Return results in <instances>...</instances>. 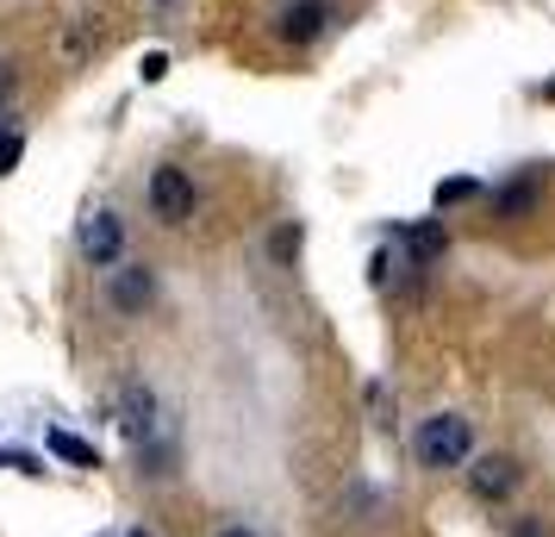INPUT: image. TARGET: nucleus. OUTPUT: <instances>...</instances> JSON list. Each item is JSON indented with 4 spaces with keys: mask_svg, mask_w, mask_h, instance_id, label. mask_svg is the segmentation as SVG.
I'll return each mask as SVG.
<instances>
[{
    "mask_svg": "<svg viewBox=\"0 0 555 537\" xmlns=\"http://www.w3.org/2000/svg\"><path fill=\"white\" fill-rule=\"evenodd\" d=\"M219 537H256V532H250V525H225Z\"/></svg>",
    "mask_w": 555,
    "mask_h": 537,
    "instance_id": "nucleus-17",
    "label": "nucleus"
},
{
    "mask_svg": "<svg viewBox=\"0 0 555 537\" xmlns=\"http://www.w3.org/2000/svg\"><path fill=\"white\" fill-rule=\"evenodd\" d=\"M131 537H151V532H131Z\"/></svg>",
    "mask_w": 555,
    "mask_h": 537,
    "instance_id": "nucleus-18",
    "label": "nucleus"
},
{
    "mask_svg": "<svg viewBox=\"0 0 555 537\" xmlns=\"http://www.w3.org/2000/svg\"><path fill=\"white\" fill-rule=\"evenodd\" d=\"M94 44H101V31H94V26H69V31H63V56H69V63H81Z\"/></svg>",
    "mask_w": 555,
    "mask_h": 537,
    "instance_id": "nucleus-12",
    "label": "nucleus"
},
{
    "mask_svg": "<svg viewBox=\"0 0 555 537\" xmlns=\"http://www.w3.org/2000/svg\"><path fill=\"white\" fill-rule=\"evenodd\" d=\"M106 301L119 312H144L156 301V269L151 263H119L113 269V287H106Z\"/></svg>",
    "mask_w": 555,
    "mask_h": 537,
    "instance_id": "nucleus-4",
    "label": "nucleus"
},
{
    "mask_svg": "<svg viewBox=\"0 0 555 537\" xmlns=\"http://www.w3.org/2000/svg\"><path fill=\"white\" fill-rule=\"evenodd\" d=\"M151 213L163 219V226H181V219H194V181H188V169H176V163H163L151 176Z\"/></svg>",
    "mask_w": 555,
    "mask_h": 537,
    "instance_id": "nucleus-2",
    "label": "nucleus"
},
{
    "mask_svg": "<svg viewBox=\"0 0 555 537\" xmlns=\"http://www.w3.org/2000/svg\"><path fill=\"white\" fill-rule=\"evenodd\" d=\"M325 26H331V7H325V0H287V7L275 13V31L287 38V44H312Z\"/></svg>",
    "mask_w": 555,
    "mask_h": 537,
    "instance_id": "nucleus-5",
    "label": "nucleus"
},
{
    "mask_svg": "<svg viewBox=\"0 0 555 537\" xmlns=\"http://www.w3.org/2000/svg\"><path fill=\"white\" fill-rule=\"evenodd\" d=\"M51 450L63 462H76V469H101V450H94V444H81V437H69V432H51Z\"/></svg>",
    "mask_w": 555,
    "mask_h": 537,
    "instance_id": "nucleus-9",
    "label": "nucleus"
},
{
    "mask_svg": "<svg viewBox=\"0 0 555 537\" xmlns=\"http://www.w3.org/2000/svg\"><path fill=\"white\" fill-rule=\"evenodd\" d=\"M138 76H144V81H163V76H169V56H163V51H151V56H144V69H138Z\"/></svg>",
    "mask_w": 555,
    "mask_h": 537,
    "instance_id": "nucleus-15",
    "label": "nucleus"
},
{
    "mask_svg": "<svg viewBox=\"0 0 555 537\" xmlns=\"http://www.w3.org/2000/svg\"><path fill=\"white\" fill-rule=\"evenodd\" d=\"M13 88H20V76H13V63H0V106L13 101Z\"/></svg>",
    "mask_w": 555,
    "mask_h": 537,
    "instance_id": "nucleus-16",
    "label": "nucleus"
},
{
    "mask_svg": "<svg viewBox=\"0 0 555 537\" xmlns=\"http://www.w3.org/2000/svg\"><path fill=\"white\" fill-rule=\"evenodd\" d=\"M400 244L412 263H437V256L450 251V238H443V226H405L400 231Z\"/></svg>",
    "mask_w": 555,
    "mask_h": 537,
    "instance_id": "nucleus-8",
    "label": "nucleus"
},
{
    "mask_svg": "<svg viewBox=\"0 0 555 537\" xmlns=\"http://www.w3.org/2000/svg\"><path fill=\"white\" fill-rule=\"evenodd\" d=\"M300 244H306V231L294 226V219L269 231V256H275V263H294V256H300Z\"/></svg>",
    "mask_w": 555,
    "mask_h": 537,
    "instance_id": "nucleus-11",
    "label": "nucleus"
},
{
    "mask_svg": "<svg viewBox=\"0 0 555 537\" xmlns=\"http://www.w3.org/2000/svg\"><path fill=\"white\" fill-rule=\"evenodd\" d=\"M412 450H418V462H425V469H462V462L475 457V432H468V419L437 412V419H425V425H418Z\"/></svg>",
    "mask_w": 555,
    "mask_h": 537,
    "instance_id": "nucleus-1",
    "label": "nucleus"
},
{
    "mask_svg": "<svg viewBox=\"0 0 555 537\" xmlns=\"http://www.w3.org/2000/svg\"><path fill=\"white\" fill-rule=\"evenodd\" d=\"M475 194H480V181H468V176L437 181V206H462V201H475Z\"/></svg>",
    "mask_w": 555,
    "mask_h": 537,
    "instance_id": "nucleus-13",
    "label": "nucleus"
},
{
    "mask_svg": "<svg viewBox=\"0 0 555 537\" xmlns=\"http://www.w3.org/2000/svg\"><path fill=\"white\" fill-rule=\"evenodd\" d=\"M530 206H537V181H512L500 194V219H525Z\"/></svg>",
    "mask_w": 555,
    "mask_h": 537,
    "instance_id": "nucleus-10",
    "label": "nucleus"
},
{
    "mask_svg": "<svg viewBox=\"0 0 555 537\" xmlns=\"http://www.w3.org/2000/svg\"><path fill=\"white\" fill-rule=\"evenodd\" d=\"M76 244L94 269H119V256H126V226H119V213H88Z\"/></svg>",
    "mask_w": 555,
    "mask_h": 537,
    "instance_id": "nucleus-3",
    "label": "nucleus"
},
{
    "mask_svg": "<svg viewBox=\"0 0 555 537\" xmlns=\"http://www.w3.org/2000/svg\"><path fill=\"white\" fill-rule=\"evenodd\" d=\"M119 425H126V437L138 444V450L156 437V394L144 382H131L126 394H119Z\"/></svg>",
    "mask_w": 555,
    "mask_h": 537,
    "instance_id": "nucleus-7",
    "label": "nucleus"
},
{
    "mask_svg": "<svg viewBox=\"0 0 555 537\" xmlns=\"http://www.w3.org/2000/svg\"><path fill=\"white\" fill-rule=\"evenodd\" d=\"M468 487H475V500H505L512 487H518V462L512 457H468Z\"/></svg>",
    "mask_w": 555,
    "mask_h": 537,
    "instance_id": "nucleus-6",
    "label": "nucleus"
},
{
    "mask_svg": "<svg viewBox=\"0 0 555 537\" xmlns=\"http://www.w3.org/2000/svg\"><path fill=\"white\" fill-rule=\"evenodd\" d=\"M20 156H26V138H20V131H0V176H13Z\"/></svg>",
    "mask_w": 555,
    "mask_h": 537,
    "instance_id": "nucleus-14",
    "label": "nucleus"
}]
</instances>
